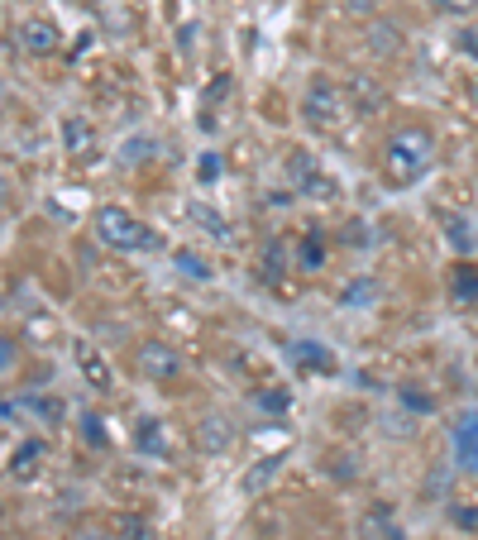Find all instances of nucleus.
<instances>
[{"label": "nucleus", "mask_w": 478, "mask_h": 540, "mask_svg": "<svg viewBox=\"0 0 478 540\" xmlns=\"http://www.w3.org/2000/svg\"><path fill=\"white\" fill-rule=\"evenodd\" d=\"M431 10H435V15H455V20H459V15H474L478 0H431Z\"/></svg>", "instance_id": "obj_25"}, {"label": "nucleus", "mask_w": 478, "mask_h": 540, "mask_svg": "<svg viewBox=\"0 0 478 540\" xmlns=\"http://www.w3.org/2000/svg\"><path fill=\"white\" fill-rule=\"evenodd\" d=\"M24 407L34 416H48V421H63V402L58 397H24Z\"/></svg>", "instance_id": "obj_21"}, {"label": "nucleus", "mask_w": 478, "mask_h": 540, "mask_svg": "<svg viewBox=\"0 0 478 540\" xmlns=\"http://www.w3.org/2000/svg\"><path fill=\"white\" fill-rule=\"evenodd\" d=\"M349 110L345 101V87L340 82H330V77H316L311 87H306L302 96V115H306V125H316V130H330L340 115Z\"/></svg>", "instance_id": "obj_3"}, {"label": "nucleus", "mask_w": 478, "mask_h": 540, "mask_svg": "<svg viewBox=\"0 0 478 540\" xmlns=\"http://www.w3.org/2000/svg\"><path fill=\"white\" fill-rule=\"evenodd\" d=\"M139 373L153 378V383H177V378H182V359H177L173 345L144 340V345H139Z\"/></svg>", "instance_id": "obj_4"}, {"label": "nucleus", "mask_w": 478, "mask_h": 540, "mask_svg": "<svg viewBox=\"0 0 478 540\" xmlns=\"http://www.w3.org/2000/svg\"><path fill=\"white\" fill-rule=\"evenodd\" d=\"M5 196H10V187H5V177H0V206H5Z\"/></svg>", "instance_id": "obj_33"}, {"label": "nucleus", "mask_w": 478, "mask_h": 540, "mask_svg": "<svg viewBox=\"0 0 478 540\" xmlns=\"http://www.w3.org/2000/svg\"><path fill=\"white\" fill-rule=\"evenodd\" d=\"M177 268H182L187 278H196V282H206V278H211V268H206V259H196V254H187V249H177Z\"/></svg>", "instance_id": "obj_22"}, {"label": "nucleus", "mask_w": 478, "mask_h": 540, "mask_svg": "<svg viewBox=\"0 0 478 540\" xmlns=\"http://www.w3.org/2000/svg\"><path fill=\"white\" fill-rule=\"evenodd\" d=\"M359 540H402V526L392 521L388 507H369L359 517Z\"/></svg>", "instance_id": "obj_13"}, {"label": "nucleus", "mask_w": 478, "mask_h": 540, "mask_svg": "<svg viewBox=\"0 0 478 540\" xmlns=\"http://www.w3.org/2000/svg\"><path fill=\"white\" fill-rule=\"evenodd\" d=\"M115 536L120 540H149V526L139 517H115Z\"/></svg>", "instance_id": "obj_24"}, {"label": "nucleus", "mask_w": 478, "mask_h": 540, "mask_svg": "<svg viewBox=\"0 0 478 540\" xmlns=\"http://www.w3.org/2000/svg\"><path fill=\"white\" fill-rule=\"evenodd\" d=\"M139 450H144V454L163 450V426H158L153 416H144V421H139Z\"/></svg>", "instance_id": "obj_20"}, {"label": "nucleus", "mask_w": 478, "mask_h": 540, "mask_svg": "<svg viewBox=\"0 0 478 540\" xmlns=\"http://www.w3.org/2000/svg\"><path fill=\"white\" fill-rule=\"evenodd\" d=\"M10 359H15V349H10V340H0V368H10Z\"/></svg>", "instance_id": "obj_32"}, {"label": "nucleus", "mask_w": 478, "mask_h": 540, "mask_svg": "<svg viewBox=\"0 0 478 540\" xmlns=\"http://www.w3.org/2000/svg\"><path fill=\"white\" fill-rule=\"evenodd\" d=\"M96 239L115 249V254H134V249H153L158 235H153L144 220H134L125 206H101L96 211Z\"/></svg>", "instance_id": "obj_2"}, {"label": "nucleus", "mask_w": 478, "mask_h": 540, "mask_svg": "<svg viewBox=\"0 0 478 540\" xmlns=\"http://www.w3.org/2000/svg\"><path fill=\"white\" fill-rule=\"evenodd\" d=\"M72 359H77V373L91 383V392H110L115 388V378H110V364L101 359V349L91 345V340H77L72 345Z\"/></svg>", "instance_id": "obj_7"}, {"label": "nucleus", "mask_w": 478, "mask_h": 540, "mask_svg": "<svg viewBox=\"0 0 478 540\" xmlns=\"http://www.w3.org/2000/svg\"><path fill=\"white\" fill-rule=\"evenodd\" d=\"M450 521H455L459 531H474V536H478V507H455Z\"/></svg>", "instance_id": "obj_28"}, {"label": "nucleus", "mask_w": 478, "mask_h": 540, "mask_svg": "<svg viewBox=\"0 0 478 540\" xmlns=\"http://www.w3.org/2000/svg\"><path fill=\"white\" fill-rule=\"evenodd\" d=\"M431 158H435L431 130L402 125V130L388 139V149H383V177H388L392 187H407V182H416V177L431 168Z\"/></svg>", "instance_id": "obj_1"}, {"label": "nucleus", "mask_w": 478, "mask_h": 540, "mask_svg": "<svg viewBox=\"0 0 478 540\" xmlns=\"http://www.w3.org/2000/svg\"><path fill=\"white\" fill-rule=\"evenodd\" d=\"M149 149H153V139H144V134H139V139H130V144L120 149V163H125V168H134V163H144V158H149Z\"/></svg>", "instance_id": "obj_23"}, {"label": "nucleus", "mask_w": 478, "mask_h": 540, "mask_svg": "<svg viewBox=\"0 0 478 540\" xmlns=\"http://www.w3.org/2000/svg\"><path fill=\"white\" fill-rule=\"evenodd\" d=\"M58 130H63V144H67L72 158H91V153H96V130H91L82 115H63Z\"/></svg>", "instance_id": "obj_11"}, {"label": "nucleus", "mask_w": 478, "mask_h": 540, "mask_svg": "<svg viewBox=\"0 0 478 540\" xmlns=\"http://www.w3.org/2000/svg\"><path fill=\"white\" fill-rule=\"evenodd\" d=\"M230 445H235V421L230 416L211 411V416L196 421V450L201 454H230Z\"/></svg>", "instance_id": "obj_5"}, {"label": "nucleus", "mask_w": 478, "mask_h": 540, "mask_svg": "<svg viewBox=\"0 0 478 540\" xmlns=\"http://www.w3.org/2000/svg\"><path fill=\"white\" fill-rule=\"evenodd\" d=\"M373 297H378V282H373V278H354L345 292H340V306H369Z\"/></svg>", "instance_id": "obj_18"}, {"label": "nucleus", "mask_w": 478, "mask_h": 540, "mask_svg": "<svg viewBox=\"0 0 478 540\" xmlns=\"http://www.w3.org/2000/svg\"><path fill=\"white\" fill-rule=\"evenodd\" d=\"M82 421H87V440H91V445H101V440H106V431L96 426V416H82Z\"/></svg>", "instance_id": "obj_30"}, {"label": "nucleus", "mask_w": 478, "mask_h": 540, "mask_svg": "<svg viewBox=\"0 0 478 540\" xmlns=\"http://www.w3.org/2000/svg\"><path fill=\"white\" fill-rule=\"evenodd\" d=\"M44 469V445L39 440H24L20 450H15V464H10V474L20 478V483H34Z\"/></svg>", "instance_id": "obj_15"}, {"label": "nucleus", "mask_w": 478, "mask_h": 540, "mask_svg": "<svg viewBox=\"0 0 478 540\" xmlns=\"http://www.w3.org/2000/svg\"><path fill=\"white\" fill-rule=\"evenodd\" d=\"M278 469H283V454H268V459H259V464H254L249 474L239 478V493H244V497H259L263 488H268V483L278 478Z\"/></svg>", "instance_id": "obj_14"}, {"label": "nucleus", "mask_w": 478, "mask_h": 540, "mask_svg": "<svg viewBox=\"0 0 478 540\" xmlns=\"http://www.w3.org/2000/svg\"><path fill=\"white\" fill-rule=\"evenodd\" d=\"M187 220H192V225H196V230H201V235L220 239V244L230 239V220L220 216L216 206H206V201H187Z\"/></svg>", "instance_id": "obj_12"}, {"label": "nucleus", "mask_w": 478, "mask_h": 540, "mask_svg": "<svg viewBox=\"0 0 478 540\" xmlns=\"http://www.w3.org/2000/svg\"><path fill=\"white\" fill-rule=\"evenodd\" d=\"M455 297H459V306L478 302V273H474V268H459V273H455Z\"/></svg>", "instance_id": "obj_19"}, {"label": "nucleus", "mask_w": 478, "mask_h": 540, "mask_svg": "<svg viewBox=\"0 0 478 540\" xmlns=\"http://www.w3.org/2000/svg\"><path fill=\"white\" fill-rule=\"evenodd\" d=\"M450 440H455L459 464H474L478 469V411H459L450 421Z\"/></svg>", "instance_id": "obj_10"}, {"label": "nucleus", "mask_w": 478, "mask_h": 540, "mask_svg": "<svg viewBox=\"0 0 478 540\" xmlns=\"http://www.w3.org/2000/svg\"><path fill=\"white\" fill-rule=\"evenodd\" d=\"M20 44H24V53L48 58V53H58V48H63V34H58V24H53V20H24L20 24Z\"/></svg>", "instance_id": "obj_9"}, {"label": "nucleus", "mask_w": 478, "mask_h": 540, "mask_svg": "<svg viewBox=\"0 0 478 540\" xmlns=\"http://www.w3.org/2000/svg\"><path fill=\"white\" fill-rule=\"evenodd\" d=\"M345 101H349V110H354V115H378L388 96H383V87H378L373 77L354 72V77H345Z\"/></svg>", "instance_id": "obj_8"}, {"label": "nucleus", "mask_w": 478, "mask_h": 540, "mask_svg": "<svg viewBox=\"0 0 478 540\" xmlns=\"http://www.w3.org/2000/svg\"><path fill=\"white\" fill-rule=\"evenodd\" d=\"M459 48H464V53H474V58H478V34H459Z\"/></svg>", "instance_id": "obj_31"}, {"label": "nucleus", "mask_w": 478, "mask_h": 540, "mask_svg": "<svg viewBox=\"0 0 478 540\" xmlns=\"http://www.w3.org/2000/svg\"><path fill=\"white\" fill-rule=\"evenodd\" d=\"M445 239L455 244L459 254H469V249H474V244H478L474 225H469V220H464V216H445Z\"/></svg>", "instance_id": "obj_17"}, {"label": "nucleus", "mask_w": 478, "mask_h": 540, "mask_svg": "<svg viewBox=\"0 0 478 540\" xmlns=\"http://www.w3.org/2000/svg\"><path fill=\"white\" fill-rule=\"evenodd\" d=\"M321 259H326L321 239H311V244H302V254H297V263H302V268H321Z\"/></svg>", "instance_id": "obj_27"}, {"label": "nucleus", "mask_w": 478, "mask_h": 540, "mask_svg": "<svg viewBox=\"0 0 478 540\" xmlns=\"http://www.w3.org/2000/svg\"><path fill=\"white\" fill-rule=\"evenodd\" d=\"M402 397H407V407H412V411H435V397H426V392H412V388H407Z\"/></svg>", "instance_id": "obj_29"}, {"label": "nucleus", "mask_w": 478, "mask_h": 540, "mask_svg": "<svg viewBox=\"0 0 478 540\" xmlns=\"http://www.w3.org/2000/svg\"><path fill=\"white\" fill-rule=\"evenodd\" d=\"M369 48L373 53H397L402 48V29L392 20H373L369 24Z\"/></svg>", "instance_id": "obj_16"}, {"label": "nucleus", "mask_w": 478, "mask_h": 540, "mask_svg": "<svg viewBox=\"0 0 478 540\" xmlns=\"http://www.w3.org/2000/svg\"><path fill=\"white\" fill-rule=\"evenodd\" d=\"M292 354H297V364H311V368H330L326 349H316V345H311V340H306V345H297V349H292Z\"/></svg>", "instance_id": "obj_26"}, {"label": "nucleus", "mask_w": 478, "mask_h": 540, "mask_svg": "<svg viewBox=\"0 0 478 540\" xmlns=\"http://www.w3.org/2000/svg\"><path fill=\"white\" fill-rule=\"evenodd\" d=\"M287 173H292V182H297L306 196H316V201H330V196H335V182H330V177L321 173V168H316L302 149L287 158Z\"/></svg>", "instance_id": "obj_6"}]
</instances>
